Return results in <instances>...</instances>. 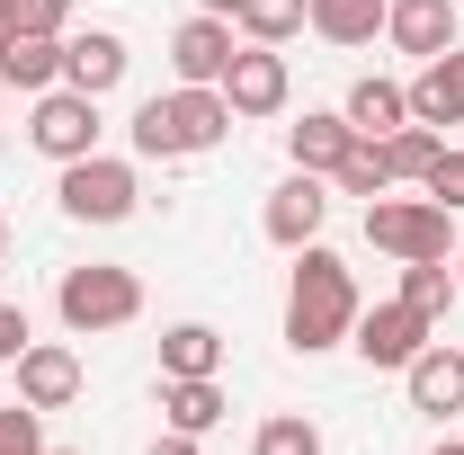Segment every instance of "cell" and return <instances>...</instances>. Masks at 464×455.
Masks as SVG:
<instances>
[{"label":"cell","instance_id":"cell-6","mask_svg":"<svg viewBox=\"0 0 464 455\" xmlns=\"http://www.w3.org/2000/svg\"><path fill=\"white\" fill-rule=\"evenodd\" d=\"M27 143L45 152V161H81V152H99V99L90 90H45L36 116H27Z\"/></svg>","mask_w":464,"mask_h":455},{"label":"cell","instance_id":"cell-2","mask_svg":"<svg viewBox=\"0 0 464 455\" xmlns=\"http://www.w3.org/2000/svg\"><path fill=\"white\" fill-rule=\"evenodd\" d=\"M241 116L224 108V90H152L143 108H134V152L143 161H197V152H215Z\"/></svg>","mask_w":464,"mask_h":455},{"label":"cell","instance_id":"cell-21","mask_svg":"<svg viewBox=\"0 0 464 455\" xmlns=\"http://www.w3.org/2000/svg\"><path fill=\"white\" fill-rule=\"evenodd\" d=\"M224 366V331L215 322H170L161 331V375H215Z\"/></svg>","mask_w":464,"mask_h":455},{"label":"cell","instance_id":"cell-27","mask_svg":"<svg viewBox=\"0 0 464 455\" xmlns=\"http://www.w3.org/2000/svg\"><path fill=\"white\" fill-rule=\"evenodd\" d=\"M0 18H9V36H63L72 0H0Z\"/></svg>","mask_w":464,"mask_h":455},{"label":"cell","instance_id":"cell-3","mask_svg":"<svg viewBox=\"0 0 464 455\" xmlns=\"http://www.w3.org/2000/svg\"><path fill=\"white\" fill-rule=\"evenodd\" d=\"M54 313L72 340H99V331H125L134 313H143V277L134 268H116V259H90V268H63L54 286Z\"/></svg>","mask_w":464,"mask_h":455},{"label":"cell","instance_id":"cell-16","mask_svg":"<svg viewBox=\"0 0 464 455\" xmlns=\"http://www.w3.org/2000/svg\"><path fill=\"white\" fill-rule=\"evenodd\" d=\"M224 411H232V402H224L215 375H161V420H170L179 438H206Z\"/></svg>","mask_w":464,"mask_h":455},{"label":"cell","instance_id":"cell-28","mask_svg":"<svg viewBox=\"0 0 464 455\" xmlns=\"http://www.w3.org/2000/svg\"><path fill=\"white\" fill-rule=\"evenodd\" d=\"M0 455H45V411L36 402H9L0 411Z\"/></svg>","mask_w":464,"mask_h":455},{"label":"cell","instance_id":"cell-8","mask_svg":"<svg viewBox=\"0 0 464 455\" xmlns=\"http://www.w3.org/2000/svg\"><path fill=\"white\" fill-rule=\"evenodd\" d=\"M322 224H331V179H313V170H295L286 188H268V206H259V232H268L277 250L322 241Z\"/></svg>","mask_w":464,"mask_h":455},{"label":"cell","instance_id":"cell-5","mask_svg":"<svg viewBox=\"0 0 464 455\" xmlns=\"http://www.w3.org/2000/svg\"><path fill=\"white\" fill-rule=\"evenodd\" d=\"M63 215L72 224H125L134 206H143V179L134 161H108V152H81V161H63Z\"/></svg>","mask_w":464,"mask_h":455},{"label":"cell","instance_id":"cell-36","mask_svg":"<svg viewBox=\"0 0 464 455\" xmlns=\"http://www.w3.org/2000/svg\"><path fill=\"white\" fill-rule=\"evenodd\" d=\"M45 455H81V447H45Z\"/></svg>","mask_w":464,"mask_h":455},{"label":"cell","instance_id":"cell-7","mask_svg":"<svg viewBox=\"0 0 464 455\" xmlns=\"http://www.w3.org/2000/svg\"><path fill=\"white\" fill-rule=\"evenodd\" d=\"M429 331H438V322H420V313H411L402 295H393V304H366V313H357V331H348V348H357V357H366L375 375H402L411 357L429 348Z\"/></svg>","mask_w":464,"mask_h":455},{"label":"cell","instance_id":"cell-29","mask_svg":"<svg viewBox=\"0 0 464 455\" xmlns=\"http://www.w3.org/2000/svg\"><path fill=\"white\" fill-rule=\"evenodd\" d=\"M420 188H429V197H438V206L456 215V206H464V152H438V161H429V179H420Z\"/></svg>","mask_w":464,"mask_h":455},{"label":"cell","instance_id":"cell-32","mask_svg":"<svg viewBox=\"0 0 464 455\" xmlns=\"http://www.w3.org/2000/svg\"><path fill=\"white\" fill-rule=\"evenodd\" d=\"M197 9H215V18H232V9H241V0H197Z\"/></svg>","mask_w":464,"mask_h":455},{"label":"cell","instance_id":"cell-13","mask_svg":"<svg viewBox=\"0 0 464 455\" xmlns=\"http://www.w3.org/2000/svg\"><path fill=\"white\" fill-rule=\"evenodd\" d=\"M384 36L402 45V54H420V63H438V54H456V0H393L384 9Z\"/></svg>","mask_w":464,"mask_h":455},{"label":"cell","instance_id":"cell-30","mask_svg":"<svg viewBox=\"0 0 464 455\" xmlns=\"http://www.w3.org/2000/svg\"><path fill=\"white\" fill-rule=\"evenodd\" d=\"M27 340H36L27 304H0V366H18V357H27Z\"/></svg>","mask_w":464,"mask_h":455},{"label":"cell","instance_id":"cell-4","mask_svg":"<svg viewBox=\"0 0 464 455\" xmlns=\"http://www.w3.org/2000/svg\"><path fill=\"white\" fill-rule=\"evenodd\" d=\"M366 241L384 250V259H447L456 250V215L438 206V197H375L366 206Z\"/></svg>","mask_w":464,"mask_h":455},{"label":"cell","instance_id":"cell-14","mask_svg":"<svg viewBox=\"0 0 464 455\" xmlns=\"http://www.w3.org/2000/svg\"><path fill=\"white\" fill-rule=\"evenodd\" d=\"M348 143H357V125H348L340 108H304V125H286V161L313 179H331L348 161Z\"/></svg>","mask_w":464,"mask_h":455},{"label":"cell","instance_id":"cell-1","mask_svg":"<svg viewBox=\"0 0 464 455\" xmlns=\"http://www.w3.org/2000/svg\"><path fill=\"white\" fill-rule=\"evenodd\" d=\"M357 277H348L340 250H322V241H304L295 250V286H286V348L295 357H322V348H340L357 331Z\"/></svg>","mask_w":464,"mask_h":455},{"label":"cell","instance_id":"cell-31","mask_svg":"<svg viewBox=\"0 0 464 455\" xmlns=\"http://www.w3.org/2000/svg\"><path fill=\"white\" fill-rule=\"evenodd\" d=\"M152 455H197V438H179V429H161V438H152Z\"/></svg>","mask_w":464,"mask_h":455},{"label":"cell","instance_id":"cell-35","mask_svg":"<svg viewBox=\"0 0 464 455\" xmlns=\"http://www.w3.org/2000/svg\"><path fill=\"white\" fill-rule=\"evenodd\" d=\"M456 286H464V250H456Z\"/></svg>","mask_w":464,"mask_h":455},{"label":"cell","instance_id":"cell-37","mask_svg":"<svg viewBox=\"0 0 464 455\" xmlns=\"http://www.w3.org/2000/svg\"><path fill=\"white\" fill-rule=\"evenodd\" d=\"M0 45H9V18H0Z\"/></svg>","mask_w":464,"mask_h":455},{"label":"cell","instance_id":"cell-15","mask_svg":"<svg viewBox=\"0 0 464 455\" xmlns=\"http://www.w3.org/2000/svg\"><path fill=\"white\" fill-rule=\"evenodd\" d=\"M402 393H411V411H438V420H447V411H464V357L429 340V348L402 366Z\"/></svg>","mask_w":464,"mask_h":455},{"label":"cell","instance_id":"cell-25","mask_svg":"<svg viewBox=\"0 0 464 455\" xmlns=\"http://www.w3.org/2000/svg\"><path fill=\"white\" fill-rule=\"evenodd\" d=\"M438 152H447V134H438V125H420V116L384 134V161H393V179H429V161H438Z\"/></svg>","mask_w":464,"mask_h":455},{"label":"cell","instance_id":"cell-10","mask_svg":"<svg viewBox=\"0 0 464 455\" xmlns=\"http://www.w3.org/2000/svg\"><path fill=\"white\" fill-rule=\"evenodd\" d=\"M232 54H241V45H232V18L197 9V18H179V36H170V81H188V90H215Z\"/></svg>","mask_w":464,"mask_h":455},{"label":"cell","instance_id":"cell-19","mask_svg":"<svg viewBox=\"0 0 464 455\" xmlns=\"http://www.w3.org/2000/svg\"><path fill=\"white\" fill-rule=\"evenodd\" d=\"M0 81L27 90V99H45L63 81V36H9V45H0Z\"/></svg>","mask_w":464,"mask_h":455},{"label":"cell","instance_id":"cell-22","mask_svg":"<svg viewBox=\"0 0 464 455\" xmlns=\"http://www.w3.org/2000/svg\"><path fill=\"white\" fill-rule=\"evenodd\" d=\"M464 286L447 277V259H402V304L420 322H447V304H456Z\"/></svg>","mask_w":464,"mask_h":455},{"label":"cell","instance_id":"cell-9","mask_svg":"<svg viewBox=\"0 0 464 455\" xmlns=\"http://www.w3.org/2000/svg\"><path fill=\"white\" fill-rule=\"evenodd\" d=\"M215 90H224V108H232V116H277V108L295 99L286 54H277V45H241V54L224 63V81H215Z\"/></svg>","mask_w":464,"mask_h":455},{"label":"cell","instance_id":"cell-23","mask_svg":"<svg viewBox=\"0 0 464 455\" xmlns=\"http://www.w3.org/2000/svg\"><path fill=\"white\" fill-rule=\"evenodd\" d=\"M304 9H313V0H241L232 27H241L250 45H286V36H304Z\"/></svg>","mask_w":464,"mask_h":455},{"label":"cell","instance_id":"cell-18","mask_svg":"<svg viewBox=\"0 0 464 455\" xmlns=\"http://www.w3.org/2000/svg\"><path fill=\"white\" fill-rule=\"evenodd\" d=\"M384 9H393V0H313L304 27H313L322 45H375V36H384Z\"/></svg>","mask_w":464,"mask_h":455},{"label":"cell","instance_id":"cell-34","mask_svg":"<svg viewBox=\"0 0 464 455\" xmlns=\"http://www.w3.org/2000/svg\"><path fill=\"white\" fill-rule=\"evenodd\" d=\"M438 455H464V438H447V447H438Z\"/></svg>","mask_w":464,"mask_h":455},{"label":"cell","instance_id":"cell-12","mask_svg":"<svg viewBox=\"0 0 464 455\" xmlns=\"http://www.w3.org/2000/svg\"><path fill=\"white\" fill-rule=\"evenodd\" d=\"M18 402L72 411V402H81V357H72L63 340H27V357H18Z\"/></svg>","mask_w":464,"mask_h":455},{"label":"cell","instance_id":"cell-17","mask_svg":"<svg viewBox=\"0 0 464 455\" xmlns=\"http://www.w3.org/2000/svg\"><path fill=\"white\" fill-rule=\"evenodd\" d=\"M411 116L420 125H464V54H438V63H420V81H411Z\"/></svg>","mask_w":464,"mask_h":455},{"label":"cell","instance_id":"cell-26","mask_svg":"<svg viewBox=\"0 0 464 455\" xmlns=\"http://www.w3.org/2000/svg\"><path fill=\"white\" fill-rule=\"evenodd\" d=\"M250 455H322V429L304 420V411H277L268 429H259V447Z\"/></svg>","mask_w":464,"mask_h":455},{"label":"cell","instance_id":"cell-33","mask_svg":"<svg viewBox=\"0 0 464 455\" xmlns=\"http://www.w3.org/2000/svg\"><path fill=\"white\" fill-rule=\"evenodd\" d=\"M0 268H9V215H0Z\"/></svg>","mask_w":464,"mask_h":455},{"label":"cell","instance_id":"cell-24","mask_svg":"<svg viewBox=\"0 0 464 455\" xmlns=\"http://www.w3.org/2000/svg\"><path fill=\"white\" fill-rule=\"evenodd\" d=\"M331 188H340V197H366V206H375V197L393 188V161H384V143H366V134H357V143H348V161L331 170Z\"/></svg>","mask_w":464,"mask_h":455},{"label":"cell","instance_id":"cell-20","mask_svg":"<svg viewBox=\"0 0 464 455\" xmlns=\"http://www.w3.org/2000/svg\"><path fill=\"white\" fill-rule=\"evenodd\" d=\"M340 116L366 134V143H384L393 125H411V90H402V81H375V72H366V81L348 90V108H340Z\"/></svg>","mask_w":464,"mask_h":455},{"label":"cell","instance_id":"cell-38","mask_svg":"<svg viewBox=\"0 0 464 455\" xmlns=\"http://www.w3.org/2000/svg\"><path fill=\"white\" fill-rule=\"evenodd\" d=\"M456 357H464V348H456Z\"/></svg>","mask_w":464,"mask_h":455},{"label":"cell","instance_id":"cell-11","mask_svg":"<svg viewBox=\"0 0 464 455\" xmlns=\"http://www.w3.org/2000/svg\"><path fill=\"white\" fill-rule=\"evenodd\" d=\"M125 36L116 27H81V36H63V90H90V99H108L116 81H125Z\"/></svg>","mask_w":464,"mask_h":455}]
</instances>
